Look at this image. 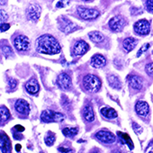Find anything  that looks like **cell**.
I'll return each instance as SVG.
<instances>
[{"mask_svg":"<svg viewBox=\"0 0 153 153\" xmlns=\"http://www.w3.org/2000/svg\"><path fill=\"white\" fill-rule=\"evenodd\" d=\"M14 46L19 51H25L30 48V41L25 35H18L14 40Z\"/></svg>","mask_w":153,"mask_h":153,"instance_id":"52a82bcc","label":"cell"},{"mask_svg":"<svg viewBox=\"0 0 153 153\" xmlns=\"http://www.w3.org/2000/svg\"><path fill=\"white\" fill-rule=\"evenodd\" d=\"M105 64H106V59L101 54H96L91 59V65L96 68H103L104 66H105Z\"/></svg>","mask_w":153,"mask_h":153,"instance_id":"e0dca14e","label":"cell"},{"mask_svg":"<svg viewBox=\"0 0 153 153\" xmlns=\"http://www.w3.org/2000/svg\"><path fill=\"white\" fill-rule=\"evenodd\" d=\"M14 138L16 139V140H22L24 137H23V135L22 134H20V133H14Z\"/></svg>","mask_w":153,"mask_h":153,"instance_id":"60d3db41","label":"cell"},{"mask_svg":"<svg viewBox=\"0 0 153 153\" xmlns=\"http://www.w3.org/2000/svg\"><path fill=\"white\" fill-rule=\"evenodd\" d=\"M128 82L129 85L135 90H140L142 88V79L138 76L135 75H131L128 76Z\"/></svg>","mask_w":153,"mask_h":153,"instance_id":"2e32d148","label":"cell"},{"mask_svg":"<svg viewBox=\"0 0 153 153\" xmlns=\"http://www.w3.org/2000/svg\"><path fill=\"white\" fill-rule=\"evenodd\" d=\"M109 27L110 29L113 31V32H121L124 25H125V20L123 19V17L120 16H114L113 17L110 21H109Z\"/></svg>","mask_w":153,"mask_h":153,"instance_id":"8fae6325","label":"cell"},{"mask_svg":"<svg viewBox=\"0 0 153 153\" xmlns=\"http://www.w3.org/2000/svg\"><path fill=\"white\" fill-rule=\"evenodd\" d=\"M145 153H153V141H151L148 145V147L145 150Z\"/></svg>","mask_w":153,"mask_h":153,"instance_id":"f35d334b","label":"cell"},{"mask_svg":"<svg viewBox=\"0 0 153 153\" xmlns=\"http://www.w3.org/2000/svg\"><path fill=\"white\" fill-rule=\"evenodd\" d=\"M64 119H65L64 114L52 110H44L41 114V120L44 123L62 122Z\"/></svg>","mask_w":153,"mask_h":153,"instance_id":"277c9868","label":"cell"},{"mask_svg":"<svg viewBox=\"0 0 153 153\" xmlns=\"http://www.w3.org/2000/svg\"><path fill=\"white\" fill-rule=\"evenodd\" d=\"M107 80H108L109 85L113 88H115V89H121L122 88V82H121L120 79L118 78L117 76L110 75V76H108Z\"/></svg>","mask_w":153,"mask_h":153,"instance_id":"44dd1931","label":"cell"},{"mask_svg":"<svg viewBox=\"0 0 153 153\" xmlns=\"http://www.w3.org/2000/svg\"><path fill=\"white\" fill-rule=\"evenodd\" d=\"M25 88L28 93H30L32 95H35L39 92L40 86H39L38 81L35 79H32L25 84Z\"/></svg>","mask_w":153,"mask_h":153,"instance_id":"ac0fdd59","label":"cell"},{"mask_svg":"<svg viewBox=\"0 0 153 153\" xmlns=\"http://www.w3.org/2000/svg\"><path fill=\"white\" fill-rule=\"evenodd\" d=\"M96 137L100 141H102L104 143H107V144L114 143L116 140V137L113 132H111L109 131H105V130H101V131H97L96 133Z\"/></svg>","mask_w":153,"mask_h":153,"instance_id":"ba28073f","label":"cell"},{"mask_svg":"<svg viewBox=\"0 0 153 153\" xmlns=\"http://www.w3.org/2000/svg\"><path fill=\"white\" fill-rule=\"evenodd\" d=\"M134 32L139 35H147L150 32V24L146 19L140 20L134 24Z\"/></svg>","mask_w":153,"mask_h":153,"instance_id":"8992f818","label":"cell"},{"mask_svg":"<svg viewBox=\"0 0 153 153\" xmlns=\"http://www.w3.org/2000/svg\"><path fill=\"white\" fill-rule=\"evenodd\" d=\"M0 149L2 153L12 152V144L10 139L4 131H0Z\"/></svg>","mask_w":153,"mask_h":153,"instance_id":"30bf717a","label":"cell"},{"mask_svg":"<svg viewBox=\"0 0 153 153\" xmlns=\"http://www.w3.org/2000/svg\"><path fill=\"white\" fill-rule=\"evenodd\" d=\"M82 1H86L87 2V1H90V0H82Z\"/></svg>","mask_w":153,"mask_h":153,"instance_id":"ee69618b","label":"cell"},{"mask_svg":"<svg viewBox=\"0 0 153 153\" xmlns=\"http://www.w3.org/2000/svg\"><path fill=\"white\" fill-rule=\"evenodd\" d=\"M145 69H146V72L149 76H153V63H149L146 65L145 67Z\"/></svg>","mask_w":153,"mask_h":153,"instance_id":"4dcf8cb0","label":"cell"},{"mask_svg":"<svg viewBox=\"0 0 153 153\" xmlns=\"http://www.w3.org/2000/svg\"><path fill=\"white\" fill-rule=\"evenodd\" d=\"M61 103H62V105H63V107L64 108H66V109H69V107H70V102H69V100L68 99V97H62V100H61Z\"/></svg>","mask_w":153,"mask_h":153,"instance_id":"d6a6232c","label":"cell"},{"mask_svg":"<svg viewBox=\"0 0 153 153\" xmlns=\"http://www.w3.org/2000/svg\"><path fill=\"white\" fill-rule=\"evenodd\" d=\"M9 28H10V25L9 24H7V23H5V24L0 25V31H1V32H6Z\"/></svg>","mask_w":153,"mask_h":153,"instance_id":"74e56055","label":"cell"},{"mask_svg":"<svg viewBox=\"0 0 153 153\" xmlns=\"http://www.w3.org/2000/svg\"><path fill=\"white\" fill-rule=\"evenodd\" d=\"M135 110H136V113L140 115V116H142V117H145L149 114V106L148 105V103H146L145 101H138L136 103V105H135Z\"/></svg>","mask_w":153,"mask_h":153,"instance_id":"9a60e30c","label":"cell"},{"mask_svg":"<svg viewBox=\"0 0 153 153\" xmlns=\"http://www.w3.org/2000/svg\"><path fill=\"white\" fill-rule=\"evenodd\" d=\"M89 50V45L84 41L76 42L74 48H73V54L75 56H81L88 52Z\"/></svg>","mask_w":153,"mask_h":153,"instance_id":"7c38bea8","label":"cell"},{"mask_svg":"<svg viewBox=\"0 0 153 153\" xmlns=\"http://www.w3.org/2000/svg\"><path fill=\"white\" fill-rule=\"evenodd\" d=\"M93 153H98V151H97V150H95V151H94Z\"/></svg>","mask_w":153,"mask_h":153,"instance_id":"7bdbcfd3","label":"cell"},{"mask_svg":"<svg viewBox=\"0 0 153 153\" xmlns=\"http://www.w3.org/2000/svg\"><path fill=\"white\" fill-rule=\"evenodd\" d=\"M82 115L85 119V121H87L88 123H92L95 120V114H94V110L90 105H86L83 108L82 111Z\"/></svg>","mask_w":153,"mask_h":153,"instance_id":"ffe728a7","label":"cell"},{"mask_svg":"<svg viewBox=\"0 0 153 153\" xmlns=\"http://www.w3.org/2000/svg\"><path fill=\"white\" fill-rule=\"evenodd\" d=\"M146 8L149 13H153V0H147Z\"/></svg>","mask_w":153,"mask_h":153,"instance_id":"e575fe53","label":"cell"},{"mask_svg":"<svg viewBox=\"0 0 153 153\" xmlns=\"http://www.w3.org/2000/svg\"><path fill=\"white\" fill-rule=\"evenodd\" d=\"M58 25H59V29L66 34L71 33L79 29V26L76 24H74L72 21L68 20L67 17H63V16H60L59 18Z\"/></svg>","mask_w":153,"mask_h":153,"instance_id":"3957f363","label":"cell"},{"mask_svg":"<svg viewBox=\"0 0 153 153\" xmlns=\"http://www.w3.org/2000/svg\"><path fill=\"white\" fill-rule=\"evenodd\" d=\"M9 118H10V112H9V110L7 107H5V106L0 107V124L5 123Z\"/></svg>","mask_w":153,"mask_h":153,"instance_id":"cb8c5ba5","label":"cell"},{"mask_svg":"<svg viewBox=\"0 0 153 153\" xmlns=\"http://www.w3.org/2000/svg\"><path fill=\"white\" fill-rule=\"evenodd\" d=\"M149 46H150L149 43H145V44L139 50V51L137 52V57H140L142 53H144L146 51H148V49L149 48Z\"/></svg>","mask_w":153,"mask_h":153,"instance_id":"1f68e13d","label":"cell"},{"mask_svg":"<svg viewBox=\"0 0 153 153\" xmlns=\"http://www.w3.org/2000/svg\"><path fill=\"white\" fill-rule=\"evenodd\" d=\"M101 114L108 119H114L117 117V112L111 107H103L101 109Z\"/></svg>","mask_w":153,"mask_h":153,"instance_id":"603a6c76","label":"cell"},{"mask_svg":"<svg viewBox=\"0 0 153 153\" xmlns=\"http://www.w3.org/2000/svg\"><path fill=\"white\" fill-rule=\"evenodd\" d=\"M58 149H59V151L60 153H71L72 152L71 148H68V147H62V146H60V147L58 148Z\"/></svg>","mask_w":153,"mask_h":153,"instance_id":"8d00e7d4","label":"cell"},{"mask_svg":"<svg viewBox=\"0 0 153 153\" xmlns=\"http://www.w3.org/2000/svg\"><path fill=\"white\" fill-rule=\"evenodd\" d=\"M21 148H22V146H21L20 144H16V151H20Z\"/></svg>","mask_w":153,"mask_h":153,"instance_id":"b9f144b4","label":"cell"},{"mask_svg":"<svg viewBox=\"0 0 153 153\" xmlns=\"http://www.w3.org/2000/svg\"><path fill=\"white\" fill-rule=\"evenodd\" d=\"M138 43V41L135 39V38H132V37H129V38H126L123 42V50L126 51V52H130L137 45Z\"/></svg>","mask_w":153,"mask_h":153,"instance_id":"d6986e66","label":"cell"},{"mask_svg":"<svg viewBox=\"0 0 153 153\" xmlns=\"http://www.w3.org/2000/svg\"><path fill=\"white\" fill-rule=\"evenodd\" d=\"M117 134L118 136L120 137V139L123 140V142L124 144H126L130 149H132L134 148V145H133V142L131 139V137L127 134V133H124V132H122V131H117Z\"/></svg>","mask_w":153,"mask_h":153,"instance_id":"7402d4cb","label":"cell"},{"mask_svg":"<svg viewBox=\"0 0 153 153\" xmlns=\"http://www.w3.org/2000/svg\"><path fill=\"white\" fill-rule=\"evenodd\" d=\"M15 107H16V110L21 114L27 115L30 113V105L28 102L24 99H18L16 102Z\"/></svg>","mask_w":153,"mask_h":153,"instance_id":"4fadbf2b","label":"cell"},{"mask_svg":"<svg viewBox=\"0 0 153 153\" xmlns=\"http://www.w3.org/2000/svg\"><path fill=\"white\" fill-rule=\"evenodd\" d=\"M78 13L82 19L87 20V21L94 20L100 16L99 11H97L96 9H92V8H86L83 7H78Z\"/></svg>","mask_w":153,"mask_h":153,"instance_id":"5b68a950","label":"cell"},{"mask_svg":"<svg viewBox=\"0 0 153 153\" xmlns=\"http://www.w3.org/2000/svg\"><path fill=\"white\" fill-rule=\"evenodd\" d=\"M132 128L136 134H140L142 132V128L136 123H132Z\"/></svg>","mask_w":153,"mask_h":153,"instance_id":"836d02e7","label":"cell"},{"mask_svg":"<svg viewBox=\"0 0 153 153\" xmlns=\"http://www.w3.org/2000/svg\"><path fill=\"white\" fill-rule=\"evenodd\" d=\"M36 50L42 54L54 55L60 52L61 47L52 35L43 34L36 40Z\"/></svg>","mask_w":153,"mask_h":153,"instance_id":"6da1fadb","label":"cell"},{"mask_svg":"<svg viewBox=\"0 0 153 153\" xmlns=\"http://www.w3.org/2000/svg\"><path fill=\"white\" fill-rule=\"evenodd\" d=\"M83 85L84 88L92 93H96L97 91H99V89L101 88L102 83L101 80L97 78V76L92 75V74H88L87 75L84 79H83Z\"/></svg>","mask_w":153,"mask_h":153,"instance_id":"7a4b0ae2","label":"cell"},{"mask_svg":"<svg viewBox=\"0 0 153 153\" xmlns=\"http://www.w3.org/2000/svg\"><path fill=\"white\" fill-rule=\"evenodd\" d=\"M55 140H56L55 133H53L51 131H49L44 138V141H45V144L47 146H52L55 142Z\"/></svg>","mask_w":153,"mask_h":153,"instance_id":"4316f807","label":"cell"},{"mask_svg":"<svg viewBox=\"0 0 153 153\" xmlns=\"http://www.w3.org/2000/svg\"><path fill=\"white\" fill-rule=\"evenodd\" d=\"M58 85L62 89H68L71 87V79L67 73H61L59 75L57 79Z\"/></svg>","mask_w":153,"mask_h":153,"instance_id":"5bb4252c","label":"cell"},{"mask_svg":"<svg viewBox=\"0 0 153 153\" xmlns=\"http://www.w3.org/2000/svg\"><path fill=\"white\" fill-rule=\"evenodd\" d=\"M78 131H79V129L76 127H66L62 130V133L64 134V136L68 138H73L74 136L76 135Z\"/></svg>","mask_w":153,"mask_h":153,"instance_id":"d4e9b609","label":"cell"},{"mask_svg":"<svg viewBox=\"0 0 153 153\" xmlns=\"http://www.w3.org/2000/svg\"><path fill=\"white\" fill-rule=\"evenodd\" d=\"M2 52H3V54H4L7 58H8V57H10V56L14 55V51H13L12 48H11L10 46H7V45L2 47Z\"/></svg>","mask_w":153,"mask_h":153,"instance_id":"83f0119b","label":"cell"},{"mask_svg":"<svg viewBox=\"0 0 153 153\" xmlns=\"http://www.w3.org/2000/svg\"><path fill=\"white\" fill-rule=\"evenodd\" d=\"M88 36H89V39L94 42H101L104 41V35L101 33L97 32V31L89 33Z\"/></svg>","mask_w":153,"mask_h":153,"instance_id":"484cf974","label":"cell"},{"mask_svg":"<svg viewBox=\"0 0 153 153\" xmlns=\"http://www.w3.org/2000/svg\"></svg>","mask_w":153,"mask_h":153,"instance_id":"f6af8a7d","label":"cell"},{"mask_svg":"<svg viewBox=\"0 0 153 153\" xmlns=\"http://www.w3.org/2000/svg\"><path fill=\"white\" fill-rule=\"evenodd\" d=\"M8 19V15L5 10L0 9V25L5 24L7 20Z\"/></svg>","mask_w":153,"mask_h":153,"instance_id":"f1b7e54d","label":"cell"},{"mask_svg":"<svg viewBox=\"0 0 153 153\" xmlns=\"http://www.w3.org/2000/svg\"><path fill=\"white\" fill-rule=\"evenodd\" d=\"M15 129H16L17 131H19V132H21V131H25V127H24V126H22V125H16V126H15Z\"/></svg>","mask_w":153,"mask_h":153,"instance_id":"ab89813d","label":"cell"},{"mask_svg":"<svg viewBox=\"0 0 153 153\" xmlns=\"http://www.w3.org/2000/svg\"><path fill=\"white\" fill-rule=\"evenodd\" d=\"M17 85H18V81L15 79H8V86H9V88L11 90H14L17 88Z\"/></svg>","mask_w":153,"mask_h":153,"instance_id":"f546056e","label":"cell"},{"mask_svg":"<svg viewBox=\"0 0 153 153\" xmlns=\"http://www.w3.org/2000/svg\"><path fill=\"white\" fill-rule=\"evenodd\" d=\"M68 3V0H59V1L57 3L56 7L57 8H62L64 7H66Z\"/></svg>","mask_w":153,"mask_h":153,"instance_id":"d590c367","label":"cell"},{"mask_svg":"<svg viewBox=\"0 0 153 153\" xmlns=\"http://www.w3.org/2000/svg\"><path fill=\"white\" fill-rule=\"evenodd\" d=\"M42 8L37 4H31L27 8V17L33 22H37L41 16Z\"/></svg>","mask_w":153,"mask_h":153,"instance_id":"9c48e42d","label":"cell"}]
</instances>
